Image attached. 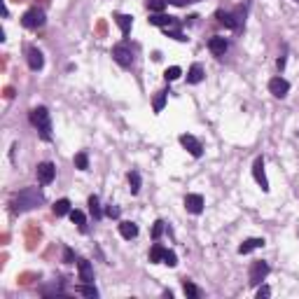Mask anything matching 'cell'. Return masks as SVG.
<instances>
[{"instance_id":"obj_6","label":"cell","mask_w":299,"mask_h":299,"mask_svg":"<svg viewBox=\"0 0 299 299\" xmlns=\"http://www.w3.org/2000/svg\"><path fill=\"white\" fill-rule=\"evenodd\" d=\"M37 183L40 185H49L56 176V166H54L52 161H42V164H37Z\"/></svg>"},{"instance_id":"obj_16","label":"cell","mask_w":299,"mask_h":299,"mask_svg":"<svg viewBox=\"0 0 299 299\" xmlns=\"http://www.w3.org/2000/svg\"><path fill=\"white\" fill-rule=\"evenodd\" d=\"M119 234L131 241V238L138 236V224H136V222H129V220H122L119 222Z\"/></svg>"},{"instance_id":"obj_14","label":"cell","mask_w":299,"mask_h":299,"mask_svg":"<svg viewBox=\"0 0 299 299\" xmlns=\"http://www.w3.org/2000/svg\"><path fill=\"white\" fill-rule=\"evenodd\" d=\"M227 47H229V44H227V40H224L222 36H213L211 40H208V49H211L215 56H224Z\"/></svg>"},{"instance_id":"obj_12","label":"cell","mask_w":299,"mask_h":299,"mask_svg":"<svg viewBox=\"0 0 299 299\" xmlns=\"http://www.w3.org/2000/svg\"><path fill=\"white\" fill-rule=\"evenodd\" d=\"M77 273H79V281L82 283H94V266L89 260H77Z\"/></svg>"},{"instance_id":"obj_26","label":"cell","mask_w":299,"mask_h":299,"mask_svg":"<svg viewBox=\"0 0 299 299\" xmlns=\"http://www.w3.org/2000/svg\"><path fill=\"white\" fill-rule=\"evenodd\" d=\"M79 295H84V297H91V299H96L98 297V290L94 288V283H82L77 288Z\"/></svg>"},{"instance_id":"obj_28","label":"cell","mask_w":299,"mask_h":299,"mask_svg":"<svg viewBox=\"0 0 299 299\" xmlns=\"http://www.w3.org/2000/svg\"><path fill=\"white\" fill-rule=\"evenodd\" d=\"M129 185H131V194H138V189H141V173L138 171L129 173Z\"/></svg>"},{"instance_id":"obj_18","label":"cell","mask_w":299,"mask_h":299,"mask_svg":"<svg viewBox=\"0 0 299 299\" xmlns=\"http://www.w3.org/2000/svg\"><path fill=\"white\" fill-rule=\"evenodd\" d=\"M114 21H117V26L122 28V36L126 37L129 36V31L133 26V17L131 14H114Z\"/></svg>"},{"instance_id":"obj_17","label":"cell","mask_w":299,"mask_h":299,"mask_svg":"<svg viewBox=\"0 0 299 299\" xmlns=\"http://www.w3.org/2000/svg\"><path fill=\"white\" fill-rule=\"evenodd\" d=\"M215 17H218V21H220L222 26L234 28V31H236V28H238L236 19H234V12H224V9H218V12H215Z\"/></svg>"},{"instance_id":"obj_20","label":"cell","mask_w":299,"mask_h":299,"mask_svg":"<svg viewBox=\"0 0 299 299\" xmlns=\"http://www.w3.org/2000/svg\"><path fill=\"white\" fill-rule=\"evenodd\" d=\"M52 211H54V215H56V218L68 215V213H71V201H68V199H59V201H54Z\"/></svg>"},{"instance_id":"obj_3","label":"cell","mask_w":299,"mask_h":299,"mask_svg":"<svg viewBox=\"0 0 299 299\" xmlns=\"http://www.w3.org/2000/svg\"><path fill=\"white\" fill-rule=\"evenodd\" d=\"M112 59L119 63L122 68H131V63H133V49L129 47V42H126V40L112 47Z\"/></svg>"},{"instance_id":"obj_29","label":"cell","mask_w":299,"mask_h":299,"mask_svg":"<svg viewBox=\"0 0 299 299\" xmlns=\"http://www.w3.org/2000/svg\"><path fill=\"white\" fill-rule=\"evenodd\" d=\"M166 96H168V91H166V89H164V91H157V98H154V112H161V110H164Z\"/></svg>"},{"instance_id":"obj_19","label":"cell","mask_w":299,"mask_h":299,"mask_svg":"<svg viewBox=\"0 0 299 299\" xmlns=\"http://www.w3.org/2000/svg\"><path fill=\"white\" fill-rule=\"evenodd\" d=\"M201 79H203V66L201 63H192V68L187 73V82L189 84H199Z\"/></svg>"},{"instance_id":"obj_34","label":"cell","mask_w":299,"mask_h":299,"mask_svg":"<svg viewBox=\"0 0 299 299\" xmlns=\"http://www.w3.org/2000/svg\"><path fill=\"white\" fill-rule=\"evenodd\" d=\"M164 264H166V266H176V264H178V257H176L173 250H166V255H164Z\"/></svg>"},{"instance_id":"obj_37","label":"cell","mask_w":299,"mask_h":299,"mask_svg":"<svg viewBox=\"0 0 299 299\" xmlns=\"http://www.w3.org/2000/svg\"><path fill=\"white\" fill-rule=\"evenodd\" d=\"M297 2H299V0H297Z\"/></svg>"},{"instance_id":"obj_30","label":"cell","mask_w":299,"mask_h":299,"mask_svg":"<svg viewBox=\"0 0 299 299\" xmlns=\"http://www.w3.org/2000/svg\"><path fill=\"white\" fill-rule=\"evenodd\" d=\"M183 75V71L178 68V66H171V68H166V73H164V77H166V82H173V79H178Z\"/></svg>"},{"instance_id":"obj_2","label":"cell","mask_w":299,"mask_h":299,"mask_svg":"<svg viewBox=\"0 0 299 299\" xmlns=\"http://www.w3.org/2000/svg\"><path fill=\"white\" fill-rule=\"evenodd\" d=\"M28 117H31V124L40 131L42 141H52V117H49V110L44 106H37L28 112Z\"/></svg>"},{"instance_id":"obj_11","label":"cell","mask_w":299,"mask_h":299,"mask_svg":"<svg viewBox=\"0 0 299 299\" xmlns=\"http://www.w3.org/2000/svg\"><path fill=\"white\" fill-rule=\"evenodd\" d=\"M253 176H255L257 185L262 187V192H269V180L264 176V159L262 157L255 159V164H253Z\"/></svg>"},{"instance_id":"obj_33","label":"cell","mask_w":299,"mask_h":299,"mask_svg":"<svg viewBox=\"0 0 299 299\" xmlns=\"http://www.w3.org/2000/svg\"><path fill=\"white\" fill-rule=\"evenodd\" d=\"M119 206H114V203H110V206H106V215L108 218H112V220H117V218H119Z\"/></svg>"},{"instance_id":"obj_24","label":"cell","mask_w":299,"mask_h":299,"mask_svg":"<svg viewBox=\"0 0 299 299\" xmlns=\"http://www.w3.org/2000/svg\"><path fill=\"white\" fill-rule=\"evenodd\" d=\"M166 5H168V0H148V9L152 14H161L166 9Z\"/></svg>"},{"instance_id":"obj_15","label":"cell","mask_w":299,"mask_h":299,"mask_svg":"<svg viewBox=\"0 0 299 299\" xmlns=\"http://www.w3.org/2000/svg\"><path fill=\"white\" fill-rule=\"evenodd\" d=\"M264 238H246L241 246H238V255H248V253H253L257 248H264Z\"/></svg>"},{"instance_id":"obj_8","label":"cell","mask_w":299,"mask_h":299,"mask_svg":"<svg viewBox=\"0 0 299 299\" xmlns=\"http://www.w3.org/2000/svg\"><path fill=\"white\" fill-rule=\"evenodd\" d=\"M269 91H271L276 98H285L288 91H290V82L283 77H271L269 79Z\"/></svg>"},{"instance_id":"obj_5","label":"cell","mask_w":299,"mask_h":299,"mask_svg":"<svg viewBox=\"0 0 299 299\" xmlns=\"http://www.w3.org/2000/svg\"><path fill=\"white\" fill-rule=\"evenodd\" d=\"M271 266L264 262V260H257V262L250 264V271H248V278H250V285H260V283L269 276Z\"/></svg>"},{"instance_id":"obj_13","label":"cell","mask_w":299,"mask_h":299,"mask_svg":"<svg viewBox=\"0 0 299 299\" xmlns=\"http://www.w3.org/2000/svg\"><path fill=\"white\" fill-rule=\"evenodd\" d=\"M185 208H187V213L199 215V213L203 211V196L201 194H187L185 196Z\"/></svg>"},{"instance_id":"obj_25","label":"cell","mask_w":299,"mask_h":299,"mask_svg":"<svg viewBox=\"0 0 299 299\" xmlns=\"http://www.w3.org/2000/svg\"><path fill=\"white\" fill-rule=\"evenodd\" d=\"M183 290H185V295H187L189 299H199V297H201V290H199V288H196L192 281H185V283H183Z\"/></svg>"},{"instance_id":"obj_36","label":"cell","mask_w":299,"mask_h":299,"mask_svg":"<svg viewBox=\"0 0 299 299\" xmlns=\"http://www.w3.org/2000/svg\"><path fill=\"white\" fill-rule=\"evenodd\" d=\"M271 295V288L269 285H262L260 290H257V299H264V297H269Z\"/></svg>"},{"instance_id":"obj_32","label":"cell","mask_w":299,"mask_h":299,"mask_svg":"<svg viewBox=\"0 0 299 299\" xmlns=\"http://www.w3.org/2000/svg\"><path fill=\"white\" fill-rule=\"evenodd\" d=\"M164 224H166L164 220H157V222H154V227H152V238H154V241H159V236L164 234Z\"/></svg>"},{"instance_id":"obj_23","label":"cell","mask_w":299,"mask_h":299,"mask_svg":"<svg viewBox=\"0 0 299 299\" xmlns=\"http://www.w3.org/2000/svg\"><path fill=\"white\" fill-rule=\"evenodd\" d=\"M89 211H91V215H94V220H101V218H103V211H101V203H98L96 194L89 196Z\"/></svg>"},{"instance_id":"obj_22","label":"cell","mask_w":299,"mask_h":299,"mask_svg":"<svg viewBox=\"0 0 299 299\" xmlns=\"http://www.w3.org/2000/svg\"><path fill=\"white\" fill-rule=\"evenodd\" d=\"M164 255H166V248L159 246V243H154V246L150 248V262H164Z\"/></svg>"},{"instance_id":"obj_7","label":"cell","mask_w":299,"mask_h":299,"mask_svg":"<svg viewBox=\"0 0 299 299\" xmlns=\"http://www.w3.org/2000/svg\"><path fill=\"white\" fill-rule=\"evenodd\" d=\"M150 24L152 26H159L164 28V31H168V28H180V21H178L176 17H168V14H150Z\"/></svg>"},{"instance_id":"obj_4","label":"cell","mask_w":299,"mask_h":299,"mask_svg":"<svg viewBox=\"0 0 299 299\" xmlns=\"http://www.w3.org/2000/svg\"><path fill=\"white\" fill-rule=\"evenodd\" d=\"M21 26L28 28V31H37V28L44 26V12L37 7H31L28 12H24L21 17Z\"/></svg>"},{"instance_id":"obj_31","label":"cell","mask_w":299,"mask_h":299,"mask_svg":"<svg viewBox=\"0 0 299 299\" xmlns=\"http://www.w3.org/2000/svg\"><path fill=\"white\" fill-rule=\"evenodd\" d=\"M166 36H168V37H173V40H178V42H187L185 33H183L180 28H168V31H166Z\"/></svg>"},{"instance_id":"obj_1","label":"cell","mask_w":299,"mask_h":299,"mask_svg":"<svg viewBox=\"0 0 299 299\" xmlns=\"http://www.w3.org/2000/svg\"><path fill=\"white\" fill-rule=\"evenodd\" d=\"M42 201H44V194L40 187H26V189H21V192H17L12 196L9 206H12V213H26L37 208Z\"/></svg>"},{"instance_id":"obj_10","label":"cell","mask_w":299,"mask_h":299,"mask_svg":"<svg viewBox=\"0 0 299 299\" xmlns=\"http://www.w3.org/2000/svg\"><path fill=\"white\" fill-rule=\"evenodd\" d=\"M26 59H28V68L31 71H42L44 66V56L37 47H28L26 49Z\"/></svg>"},{"instance_id":"obj_21","label":"cell","mask_w":299,"mask_h":299,"mask_svg":"<svg viewBox=\"0 0 299 299\" xmlns=\"http://www.w3.org/2000/svg\"><path fill=\"white\" fill-rule=\"evenodd\" d=\"M68 215H71L73 224H77L79 231H87V218H84V213H82V211H71Z\"/></svg>"},{"instance_id":"obj_9","label":"cell","mask_w":299,"mask_h":299,"mask_svg":"<svg viewBox=\"0 0 299 299\" xmlns=\"http://www.w3.org/2000/svg\"><path fill=\"white\" fill-rule=\"evenodd\" d=\"M180 145H183V148H185L187 152L192 154V157H201V154H203L201 143L196 141L194 136H189V133H183V136H180Z\"/></svg>"},{"instance_id":"obj_27","label":"cell","mask_w":299,"mask_h":299,"mask_svg":"<svg viewBox=\"0 0 299 299\" xmlns=\"http://www.w3.org/2000/svg\"><path fill=\"white\" fill-rule=\"evenodd\" d=\"M75 166H77L79 171H89V154L87 152H77V154H75Z\"/></svg>"},{"instance_id":"obj_35","label":"cell","mask_w":299,"mask_h":299,"mask_svg":"<svg viewBox=\"0 0 299 299\" xmlns=\"http://www.w3.org/2000/svg\"><path fill=\"white\" fill-rule=\"evenodd\" d=\"M63 262H66V264L75 262V253H73L71 248H63Z\"/></svg>"}]
</instances>
